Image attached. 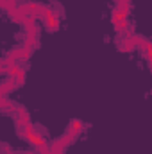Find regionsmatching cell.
I'll return each instance as SVG.
<instances>
[{
  "label": "cell",
  "mask_w": 152,
  "mask_h": 154,
  "mask_svg": "<svg viewBox=\"0 0 152 154\" xmlns=\"http://www.w3.org/2000/svg\"><path fill=\"white\" fill-rule=\"evenodd\" d=\"M141 39H143V36H140V34L123 36V39L118 43V47H120L122 50H125V52H131V50H134V48H140V47H141Z\"/></svg>",
  "instance_id": "6da1fadb"
},
{
  "label": "cell",
  "mask_w": 152,
  "mask_h": 154,
  "mask_svg": "<svg viewBox=\"0 0 152 154\" xmlns=\"http://www.w3.org/2000/svg\"><path fill=\"white\" fill-rule=\"evenodd\" d=\"M45 20V29L47 31H50V32H54V31H57L59 29V23H61V20H59V16H57V13L48 5V11H47V16L43 18Z\"/></svg>",
  "instance_id": "7a4b0ae2"
},
{
  "label": "cell",
  "mask_w": 152,
  "mask_h": 154,
  "mask_svg": "<svg viewBox=\"0 0 152 154\" xmlns=\"http://www.w3.org/2000/svg\"><path fill=\"white\" fill-rule=\"evenodd\" d=\"M16 106H18V104L11 102V100L7 99V95H2V97H0V108H2L4 113H11V115L14 116V113H16Z\"/></svg>",
  "instance_id": "3957f363"
},
{
  "label": "cell",
  "mask_w": 152,
  "mask_h": 154,
  "mask_svg": "<svg viewBox=\"0 0 152 154\" xmlns=\"http://www.w3.org/2000/svg\"><path fill=\"white\" fill-rule=\"evenodd\" d=\"M20 84L14 81V79H11V77H5L4 81H2V86H0V95H7L11 90H14V88H18Z\"/></svg>",
  "instance_id": "277c9868"
},
{
  "label": "cell",
  "mask_w": 152,
  "mask_h": 154,
  "mask_svg": "<svg viewBox=\"0 0 152 154\" xmlns=\"http://www.w3.org/2000/svg\"><path fill=\"white\" fill-rule=\"evenodd\" d=\"M114 7L125 16V18H129V11H131V0H116V4H114Z\"/></svg>",
  "instance_id": "5b68a950"
},
{
  "label": "cell",
  "mask_w": 152,
  "mask_h": 154,
  "mask_svg": "<svg viewBox=\"0 0 152 154\" xmlns=\"http://www.w3.org/2000/svg\"><path fill=\"white\" fill-rule=\"evenodd\" d=\"M122 20H127V18H125V16H123L116 7H113V9H111V23L116 25V23H118V22H122Z\"/></svg>",
  "instance_id": "8992f818"
},
{
  "label": "cell",
  "mask_w": 152,
  "mask_h": 154,
  "mask_svg": "<svg viewBox=\"0 0 152 154\" xmlns=\"http://www.w3.org/2000/svg\"><path fill=\"white\" fill-rule=\"evenodd\" d=\"M11 2H16V0H11Z\"/></svg>",
  "instance_id": "52a82bcc"
}]
</instances>
